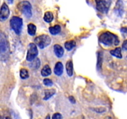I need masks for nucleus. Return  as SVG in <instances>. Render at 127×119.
Wrapping results in <instances>:
<instances>
[{
    "label": "nucleus",
    "instance_id": "nucleus-1",
    "mask_svg": "<svg viewBox=\"0 0 127 119\" xmlns=\"http://www.w3.org/2000/svg\"><path fill=\"white\" fill-rule=\"evenodd\" d=\"M99 40L100 43L108 47L117 46L120 43L119 37L109 31L103 32L99 37Z\"/></svg>",
    "mask_w": 127,
    "mask_h": 119
},
{
    "label": "nucleus",
    "instance_id": "nucleus-2",
    "mask_svg": "<svg viewBox=\"0 0 127 119\" xmlns=\"http://www.w3.org/2000/svg\"><path fill=\"white\" fill-rule=\"evenodd\" d=\"M9 43L6 35L0 32V59L6 60L9 55Z\"/></svg>",
    "mask_w": 127,
    "mask_h": 119
},
{
    "label": "nucleus",
    "instance_id": "nucleus-3",
    "mask_svg": "<svg viewBox=\"0 0 127 119\" xmlns=\"http://www.w3.org/2000/svg\"><path fill=\"white\" fill-rule=\"evenodd\" d=\"M10 26L11 29L14 31L16 34L19 35L22 29L23 21L21 17L13 16L10 20Z\"/></svg>",
    "mask_w": 127,
    "mask_h": 119
},
{
    "label": "nucleus",
    "instance_id": "nucleus-4",
    "mask_svg": "<svg viewBox=\"0 0 127 119\" xmlns=\"http://www.w3.org/2000/svg\"><path fill=\"white\" fill-rule=\"evenodd\" d=\"M17 8L27 18L32 17V6L29 1H21L17 4Z\"/></svg>",
    "mask_w": 127,
    "mask_h": 119
},
{
    "label": "nucleus",
    "instance_id": "nucleus-5",
    "mask_svg": "<svg viewBox=\"0 0 127 119\" xmlns=\"http://www.w3.org/2000/svg\"><path fill=\"white\" fill-rule=\"evenodd\" d=\"M51 38L48 35L43 34L38 36L34 39L35 43L41 49L45 48L51 43ZM36 45V46H37Z\"/></svg>",
    "mask_w": 127,
    "mask_h": 119
},
{
    "label": "nucleus",
    "instance_id": "nucleus-6",
    "mask_svg": "<svg viewBox=\"0 0 127 119\" xmlns=\"http://www.w3.org/2000/svg\"><path fill=\"white\" fill-rule=\"evenodd\" d=\"M38 51L36 45L33 43H31L28 47L26 60L28 61H32L34 60L35 58L38 55Z\"/></svg>",
    "mask_w": 127,
    "mask_h": 119
},
{
    "label": "nucleus",
    "instance_id": "nucleus-7",
    "mask_svg": "<svg viewBox=\"0 0 127 119\" xmlns=\"http://www.w3.org/2000/svg\"><path fill=\"white\" fill-rule=\"evenodd\" d=\"M97 9L102 13H107L111 4L110 1H96Z\"/></svg>",
    "mask_w": 127,
    "mask_h": 119
},
{
    "label": "nucleus",
    "instance_id": "nucleus-8",
    "mask_svg": "<svg viewBox=\"0 0 127 119\" xmlns=\"http://www.w3.org/2000/svg\"><path fill=\"white\" fill-rule=\"evenodd\" d=\"M9 9L8 6L4 2L0 9V21H4L9 16Z\"/></svg>",
    "mask_w": 127,
    "mask_h": 119
},
{
    "label": "nucleus",
    "instance_id": "nucleus-9",
    "mask_svg": "<svg viewBox=\"0 0 127 119\" xmlns=\"http://www.w3.org/2000/svg\"><path fill=\"white\" fill-rule=\"evenodd\" d=\"M53 50H54L55 54L57 57L61 58L63 57L64 54V49L62 46L58 44H55L53 47Z\"/></svg>",
    "mask_w": 127,
    "mask_h": 119
},
{
    "label": "nucleus",
    "instance_id": "nucleus-10",
    "mask_svg": "<svg viewBox=\"0 0 127 119\" xmlns=\"http://www.w3.org/2000/svg\"><path fill=\"white\" fill-rule=\"evenodd\" d=\"M54 73L56 75L61 76L63 73V65L61 62H57L54 68Z\"/></svg>",
    "mask_w": 127,
    "mask_h": 119
},
{
    "label": "nucleus",
    "instance_id": "nucleus-11",
    "mask_svg": "<svg viewBox=\"0 0 127 119\" xmlns=\"http://www.w3.org/2000/svg\"><path fill=\"white\" fill-rule=\"evenodd\" d=\"M66 69L69 76H72L73 75V63L71 60H69L66 62Z\"/></svg>",
    "mask_w": 127,
    "mask_h": 119
},
{
    "label": "nucleus",
    "instance_id": "nucleus-12",
    "mask_svg": "<svg viewBox=\"0 0 127 119\" xmlns=\"http://www.w3.org/2000/svg\"><path fill=\"white\" fill-rule=\"evenodd\" d=\"M110 54L114 56L115 57L118 58H122V50L121 48L120 47H117L114 50H112L110 52Z\"/></svg>",
    "mask_w": 127,
    "mask_h": 119
},
{
    "label": "nucleus",
    "instance_id": "nucleus-13",
    "mask_svg": "<svg viewBox=\"0 0 127 119\" xmlns=\"http://www.w3.org/2000/svg\"><path fill=\"white\" fill-rule=\"evenodd\" d=\"M45 96L43 97V100H47L49 99L51 97L53 96L56 93L55 89H46L45 90Z\"/></svg>",
    "mask_w": 127,
    "mask_h": 119
},
{
    "label": "nucleus",
    "instance_id": "nucleus-14",
    "mask_svg": "<svg viewBox=\"0 0 127 119\" xmlns=\"http://www.w3.org/2000/svg\"><path fill=\"white\" fill-rule=\"evenodd\" d=\"M37 27L33 24L30 23L27 26V32L31 36H33L35 35Z\"/></svg>",
    "mask_w": 127,
    "mask_h": 119
},
{
    "label": "nucleus",
    "instance_id": "nucleus-15",
    "mask_svg": "<svg viewBox=\"0 0 127 119\" xmlns=\"http://www.w3.org/2000/svg\"><path fill=\"white\" fill-rule=\"evenodd\" d=\"M52 73V70H51V68L48 64L45 66L41 70V74H42V76H50Z\"/></svg>",
    "mask_w": 127,
    "mask_h": 119
},
{
    "label": "nucleus",
    "instance_id": "nucleus-16",
    "mask_svg": "<svg viewBox=\"0 0 127 119\" xmlns=\"http://www.w3.org/2000/svg\"><path fill=\"white\" fill-rule=\"evenodd\" d=\"M49 31L52 35H55L60 32L61 31V27L59 25H55L54 26L49 27Z\"/></svg>",
    "mask_w": 127,
    "mask_h": 119
},
{
    "label": "nucleus",
    "instance_id": "nucleus-17",
    "mask_svg": "<svg viewBox=\"0 0 127 119\" xmlns=\"http://www.w3.org/2000/svg\"><path fill=\"white\" fill-rule=\"evenodd\" d=\"M76 43L74 40L67 41L64 43V47L68 51L71 50L73 48H74L76 47Z\"/></svg>",
    "mask_w": 127,
    "mask_h": 119
},
{
    "label": "nucleus",
    "instance_id": "nucleus-18",
    "mask_svg": "<svg viewBox=\"0 0 127 119\" xmlns=\"http://www.w3.org/2000/svg\"><path fill=\"white\" fill-rule=\"evenodd\" d=\"M43 20L45 21L46 22H48V23H50V22H52L53 20V13L50 11H47L45 13L44 16H43Z\"/></svg>",
    "mask_w": 127,
    "mask_h": 119
},
{
    "label": "nucleus",
    "instance_id": "nucleus-19",
    "mask_svg": "<svg viewBox=\"0 0 127 119\" xmlns=\"http://www.w3.org/2000/svg\"><path fill=\"white\" fill-rule=\"evenodd\" d=\"M29 72L26 69H21L20 71V77L22 78V79H26L29 78Z\"/></svg>",
    "mask_w": 127,
    "mask_h": 119
},
{
    "label": "nucleus",
    "instance_id": "nucleus-20",
    "mask_svg": "<svg viewBox=\"0 0 127 119\" xmlns=\"http://www.w3.org/2000/svg\"><path fill=\"white\" fill-rule=\"evenodd\" d=\"M43 84L46 86H52L53 85V82L50 79H48V78H45L43 80Z\"/></svg>",
    "mask_w": 127,
    "mask_h": 119
},
{
    "label": "nucleus",
    "instance_id": "nucleus-21",
    "mask_svg": "<svg viewBox=\"0 0 127 119\" xmlns=\"http://www.w3.org/2000/svg\"><path fill=\"white\" fill-rule=\"evenodd\" d=\"M62 114L60 113H55L52 116V119H62Z\"/></svg>",
    "mask_w": 127,
    "mask_h": 119
},
{
    "label": "nucleus",
    "instance_id": "nucleus-22",
    "mask_svg": "<svg viewBox=\"0 0 127 119\" xmlns=\"http://www.w3.org/2000/svg\"><path fill=\"white\" fill-rule=\"evenodd\" d=\"M98 59H99V60H98V63H97V67L99 68V69H100L101 68V57H100V55H99V57H98Z\"/></svg>",
    "mask_w": 127,
    "mask_h": 119
},
{
    "label": "nucleus",
    "instance_id": "nucleus-23",
    "mask_svg": "<svg viewBox=\"0 0 127 119\" xmlns=\"http://www.w3.org/2000/svg\"><path fill=\"white\" fill-rule=\"evenodd\" d=\"M122 48L124 50H127V40H125L124 42V43H123Z\"/></svg>",
    "mask_w": 127,
    "mask_h": 119
},
{
    "label": "nucleus",
    "instance_id": "nucleus-24",
    "mask_svg": "<svg viewBox=\"0 0 127 119\" xmlns=\"http://www.w3.org/2000/svg\"><path fill=\"white\" fill-rule=\"evenodd\" d=\"M69 101H70L72 103V104H75L76 100H75V99H74V97L69 96Z\"/></svg>",
    "mask_w": 127,
    "mask_h": 119
},
{
    "label": "nucleus",
    "instance_id": "nucleus-25",
    "mask_svg": "<svg viewBox=\"0 0 127 119\" xmlns=\"http://www.w3.org/2000/svg\"><path fill=\"white\" fill-rule=\"evenodd\" d=\"M0 119H11V118L9 116H4L2 117H1Z\"/></svg>",
    "mask_w": 127,
    "mask_h": 119
},
{
    "label": "nucleus",
    "instance_id": "nucleus-26",
    "mask_svg": "<svg viewBox=\"0 0 127 119\" xmlns=\"http://www.w3.org/2000/svg\"><path fill=\"white\" fill-rule=\"evenodd\" d=\"M45 119H50V117L49 115H47V117H45Z\"/></svg>",
    "mask_w": 127,
    "mask_h": 119
},
{
    "label": "nucleus",
    "instance_id": "nucleus-27",
    "mask_svg": "<svg viewBox=\"0 0 127 119\" xmlns=\"http://www.w3.org/2000/svg\"><path fill=\"white\" fill-rule=\"evenodd\" d=\"M0 119H1V118H0Z\"/></svg>",
    "mask_w": 127,
    "mask_h": 119
}]
</instances>
